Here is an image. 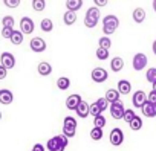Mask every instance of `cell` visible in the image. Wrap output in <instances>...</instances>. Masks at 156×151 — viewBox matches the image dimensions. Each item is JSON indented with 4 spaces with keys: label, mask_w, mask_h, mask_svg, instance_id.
<instances>
[{
    "label": "cell",
    "mask_w": 156,
    "mask_h": 151,
    "mask_svg": "<svg viewBox=\"0 0 156 151\" xmlns=\"http://www.w3.org/2000/svg\"><path fill=\"white\" fill-rule=\"evenodd\" d=\"M90 115H92L94 118H95V116H100V115H101V110L98 108V105H97L95 102H94V104H90Z\"/></svg>",
    "instance_id": "74e56055"
},
{
    "label": "cell",
    "mask_w": 156,
    "mask_h": 151,
    "mask_svg": "<svg viewBox=\"0 0 156 151\" xmlns=\"http://www.w3.org/2000/svg\"><path fill=\"white\" fill-rule=\"evenodd\" d=\"M135 116H136V115H135V112H133L132 108H126V112H124V116H122V119H124V121H126L127 124H130V122H132V121L135 119Z\"/></svg>",
    "instance_id": "d6a6232c"
},
{
    "label": "cell",
    "mask_w": 156,
    "mask_h": 151,
    "mask_svg": "<svg viewBox=\"0 0 156 151\" xmlns=\"http://www.w3.org/2000/svg\"><path fill=\"white\" fill-rule=\"evenodd\" d=\"M153 92H156V83L153 84Z\"/></svg>",
    "instance_id": "7dc6e473"
},
{
    "label": "cell",
    "mask_w": 156,
    "mask_h": 151,
    "mask_svg": "<svg viewBox=\"0 0 156 151\" xmlns=\"http://www.w3.org/2000/svg\"><path fill=\"white\" fill-rule=\"evenodd\" d=\"M31 151H44V145H41V143H35V145L32 146Z\"/></svg>",
    "instance_id": "7bdbcfd3"
},
{
    "label": "cell",
    "mask_w": 156,
    "mask_h": 151,
    "mask_svg": "<svg viewBox=\"0 0 156 151\" xmlns=\"http://www.w3.org/2000/svg\"><path fill=\"white\" fill-rule=\"evenodd\" d=\"M110 46H112V40L109 38V37H101L100 40H98V47H101V49H110Z\"/></svg>",
    "instance_id": "4316f807"
},
{
    "label": "cell",
    "mask_w": 156,
    "mask_h": 151,
    "mask_svg": "<svg viewBox=\"0 0 156 151\" xmlns=\"http://www.w3.org/2000/svg\"><path fill=\"white\" fill-rule=\"evenodd\" d=\"M12 101H14L12 92H9L8 89H2V90H0V104L9 105V104H12Z\"/></svg>",
    "instance_id": "5bb4252c"
},
{
    "label": "cell",
    "mask_w": 156,
    "mask_h": 151,
    "mask_svg": "<svg viewBox=\"0 0 156 151\" xmlns=\"http://www.w3.org/2000/svg\"><path fill=\"white\" fill-rule=\"evenodd\" d=\"M6 75H8V70H6L3 66H0V80H5Z\"/></svg>",
    "instance_id": "60d3db41"
},
{
    "label": "cell",
    "mask_w": 156,
    "mask_h": 151,
    "mask_svg": "<svg viewBox=\"0 0 156 151\" xmlns=\"http://www.w3.org/2000/svg\"><path fill=\"white\" fill-rule=\"evenodd\" d=\"M37 70H38V73L41 75V77H49V75L52 73V66H51L49 63L43 61V63H40V64H38Z\"/></svg>",
    "instance_id": "e0dca14e"
},
{
    "label": "cell",
    "mask_w": 156,
    "mask_h": 151,
    "mask_svg": "<svg viewBox=\"0 0 156 151\" xmlns=\"http://www.w3.org/2000/svg\"><path fill=\"white\" fill-rule=\"evenodd\" d=\"M153 108H154V116H156V104H153Z\"/></svg>",
    "instance_id": "bcb514c9"
},
{
    "label": "cell",
    "mask_w": 156,
    "mask_h": 151,
    "mask_svg": "<svg viewBox=\"0 0 156 151\" xmlns=\"http://www.w3.org/2000/svg\"><path fill=\"white\" fill-rule=\"evenodd\" d=\"M76 115L80 116V118H87L89 115H90V105L87 104V102H84V101H81V104L76 107Z\"/></svg>",
    "instance_id": "2e32d148"
},
{
    "label": "cell",
    "mask_w": 156,
    "mask_h": 151,
    "mask_svg": "<svg viewBox=\"0 0 156 151\" xmlns=\"http://www.w3.org/2000/svg\"><path fill=\"white\" fill-rule=\"evenodd\" d=\"M29 46H31V50L35 52V53H41V52L46 50V41H44L41 37H34V38L31 40Z\"/></svg>",
    "instance_id": "52a82bcc"
},
{
    "label": "cell",
    "mask_w": 156,
    "mask_h": 151,
    "mask_svg": "<svg viewBox=\"0 0 156 151\" xmlns=\"http://www.w3.org/2000/svg\"><path fill=\"white\" fill-rule=\"evenodd\" d=\"M109 2H107V0H95V2H94V5L98 8V6H106Z\"/></svg>",
    "instance_id": "b9f144b4"
},
{
    "label": "cell",
    "mask_w": 156,
    "mask_h": 151,
    "mask_svg": "<svg viewBox=\"0 0 156 151\" xmlns=\"http://www.w3.org/2000/svg\"><path fill=\"white\" fill-rule=\"evenodd\" d=\"M95 104L98 105V108L101 110V113H103L104 110H107V108H109V102L106 101V98H98V99L95 101Z\"/></svg>",
    "instance_id": "e575fe53"
},
{
    "label": "cell",
    "mask_w": 156,
    "mask_h": 151,
    "mask_svg": "<svg viewBox=\"0 0 156 151\" xmlns=\"http://www.w3.org/2000/svg\"><path fill=\"white\" fill-rule=\"evenodd\" d=\"M145 80H147L148 83H151V84L156 83V67H151V69L147 70V73H145Z\"/></svg>",
    "instance_id": "f1b7e54d"
},
{
    "label": "cell",
    "mask_w": 156,
    "mask_h": 151,
    "mask_svg": "<svg viewBox=\"0 0 156 151\" xmlns=\"http://www.w3.org/2000/svg\"><path fill=\"white\" fill-rule=\"evenodd\" d=\"M12 32H14V29L3 28V29H2V37H3V38H6V40H9V38L12 37Z\"/></svg>",
    "instance_id": "8d00e7d4"
},
{
    "label": "cell",
    "mask_w": 156,
    "mask_h": 151,
    "mask_svg": "<svg viewBox=\"0 0 156 151\" xmlns=\"http://www.w3.org/2000/svg\"><path fill=\"white\" fill-rule=\"evenodd\" d=\"M122 67H124V60H122V58H119V57L112 58V61H110V69H112L113 72H119V70H122Z\"/></svg>",
    "instance_id": "ffe728a7"
},
{
    "label": "cell",
    "mask_w": 156,
    "mask_h": 151,
    "mask_svg": "<svg viewBox=\"0 0 156 151\" xmlns=\"http://www.w3.org/2000/svg\"><path fill=\"white\" fill-rule=\"evenodd\" d=\"M103 130L101 128H92L90 130V139L92 140H101L103 139Z\"/></svg>",
    "instance_id": "1f68e13d"
},
{
    "label": "cell",
    "mask_w": 156,
    "mask_h": 151,
    "mask_svg": "<svg viewBox=\"0 0 156 151\" xmlns=\"http://www.w3.org/2000/svg\"><path fill=\"white\" fill-rule=\"evenodd\" d=\"M9 40H11V43H12V44L19 46V44H22V43H23V34H22L20 31H14V32H12V37H11Z\"/></svg>",
    "instance_id": "484cf974"
},
{
    "label": "cell",
    "mask_w": 156,
    "mask_h": 151,
    "mask_svg": "<svg viewBox=\"0 0 156 151\" xmlns=\"http://www.w3.org/2000/svg\"><path fill=\"white\" fill-rule=\"evenodd\" d=\"M8 8H17L19 5H20V0H5L3 2Z\"/></svg>",
    "instance_id": "f35d334b"
},
{
    "label": "cell",
    "mask_w": 156,
    "mask_h": 151,
    "mask_svg": "<svg viewBox=\"0 0 156 151\" xmlns=\"http://www.w3.org/2000/svg\"><path fill=\"white\" fill-rule=\"evenodd\" d=\"M151 49H153V53L156 55V40L153 41V46H151Z\"/></svg>",
    "instance_id": "ee69618b"
},
{
    "label": "cell",
    "mask_w": 156,
    "mask_h": 151,
    "mask_svg": "<svg viewBox=\"0 0 156 151\" xmlns=\"http://www.w3.org/2000/svg\"><path fill=\"white\" fill-rule=\"evenodd\" d=\"M0 61H2V66H3L6 70L16 67V58H14V55L9 53V52H3L2 55H0Z\"/></svg>",
    "instance_id": "8fae6325"
},
{
    "label": "cell",
    "mask_w": 156,
    "mask_h": 151,
    "mask_svg": "<svg viewBox=\"0 0 156 151\" xmlns=\"http://www.w3.org/2000/svg\"><path fill=\"white\" fill-rule=\"evenodd\" d=\"M132 17H133V20H135L136 23H142V22L145 20V11H144L142 8H136V9L133 11Z\"/></svg>",
    "instance_id": "7402d4cb"
},
{
    "label": "cell",
    "mask_w": 156,
    "mask_h": 151,
    "mask_svg": "<svg viewBox=\"0 0 156 151\" xmlns=\"http://www.w3.org/2000/svg\"><path fill=\"white\" fill-rule=\"evenodd\" d=\"M40 28H41L43 32H51V31L54 29V23H52L51 19H43V20L40 22Z\"/></svg>",
    "instance_id": "d4e9b609"
},
{
    "label": "cell",
    "mask_w": 156,
    "mask_h": 151,
    "mask_svg": "<svg viewBox=\"0 0 156 151\" xmlns=\"http://www.w3.org/2000/svg\"><path fill=\"white\" fill-rule=\"evenodd\" d=\"M129 125H130V128H132L133 131H138V130L142 128V119H141L139 116H135V119H133Z\"/></svg>",
    "instance_id": "f546056e"
},
{
    "label": "cell",
    "mask_w": 156,
    "mask_h": 151,
    "mask_svg": "<svg viewBox=\"0 0 156 151\" xmlns=\"http://www.w3.org/2000/svg\"><path fill=\"white\" fill-rule=\"evenodd\" d=\"M81 101H83L81 96L76 95V93L67 96V99H66V107H67V110H76V107L81 104Z\"/></svg>",
    "instance_id": "4fadbf2b"
},
{
    "label": "cell",
    "mask_w": 156,
    "mask_h": 151,
    "mask_svg": "<svg viewBox=\"0 0 156 151\" xmlns=\"http://www.w3.org/2000/svg\"><path fill=\"white\" fill-rule=\"evenodd\" d=\"M106 101L109 102V104H113V102H116V101H119V92L116 90V89H109L107 92H106Z\"/></svg>",
    "instance_id": "ac0fdd59"
},
{
    "label": "cell",
    "mask_w": 156,
    "mask_h": 151,
    "mask_svg": "<svg viewBox=\"0 0 156 151\" xmlns=\"http://www.w3.org/2000/svg\"><path fill=\"white\" fill-rule=\"evenodd\" d=\"M44 6H46V2L44 0H32V8H34V11H43L44 9Z\"/></svg>",
    "instance_id": "836d02e7"
},
{
    "label": "cell",
    "mask_w": 156,
    "mask_h": 151,
    "mask_svg": "<svg viewBox=\"0 0 156 151\" xmlns=\"http://www.w3.org/2000/svg\"><path fill=\"white\" fill-rule=\"evenodd\" d=\"M83 5H84L83 0H67V2H66L67 11H72V12H76L78 9H81Z\"/></svg>",
    "instance_id": "d6986e66"
},
{
    "label": "cell",
    "mask_w": 156,
    "mask_h": 151,
    "mask_svg": "<svg viewBox=\"0 0 156 151\" xmlns=\"http://www.w3.org/2000/svg\"><path fill=\"white\" fill-rule=\"evenodd\" d=\"M147 101L151 102V104H156V92L151 90V92L148 93V96H147Z\"/></svg>",
    "instance_id": "ab89813d"
},
{
    "label": "cell",
    "mask_w": 156,
    "mask_h": 151,
    "mask_svg": "<svg viewBox=\"0 0 156 151\" xmlns=\"http://www.w3.org/2000/svg\"><path fill=\"white\" fill-rule=\"evenodd\" d=\"M147 63H148V60H147V55L145 53H136L135 57H133V61H132V64H133V69L135 70H142L144 67H147Z\"/></svg>",
    "instance_id": "ba28073f"
},
{
    "label": "cell",
    "mask_w": 156,
    "mask_h": 151,
    "mask_svg": "<svg viewBox=\"0 0 156 151\" xmlns=\"http://www.w3.org/2000/svg\"><path fill=\"white\" fill-rule=\"evenodd\" d=\"M132 102H133V105H135L136 108H141V107L147 102V95H145V92H142V90L135 92V95H133V98H132Z\"/></svg>",
    "instance_id": "7c38bea8"
},
{
    "label": "cell",
    "mask_w": 156,
    "mask_h": 151,
    "mask_svg": "<svg viewBox=\"0 0 156 151\" xmlns=\"http://www.w3.org/2000/svg\"><path fill=\"white\" fill-rule=\"evenodd\" d=\"M116 90L119 92V95H129V93L132 92V84H130L127 80H119Z\"/></svg>",
    "instance_id": "9a60e30c"
},
{
    "label": "cell",
    "mask_w": 156,
    "mask_h": 151,
    "mask_svg": "<svg viewBox=\"0 0 156 151\" xmlns=\"http://www.w3.org/2000/svg\"><path fill=\"white\" fill-rule=\"evenodd\" d=\"M67 143H69V139L66 136H63V134H58V136L51 137L46 142V148L49 151H64Z\"/></svg>",
    "instance_id": "6da1fadb"
},
{
    "label": "cell",
    "mask_w": 156,
    "mask_h": 151,
    "mask_svg": "<svg viewBox=\"0 0 156 151\" xmlns=\"http://www.w3.org/2000/svg\"><path fill=\"white\" fill-rule=\"evenodd\" d=\"M119 26V20L116 15L113 14H109L103 19V32H104V37L107 35H112Z\"/></svg>",
    "instance_id": "7a4b0ae2"
},
{
    "label": "cell",
    "mask_w": 156,
    "mask_h": 151,
    "mask_svg": "<svg viewBox=\"0 0 156 151\" xmlns=\"http://www.w3.org/2000/svg\"><path fill=\"white\" fill-rule=\"evenodd\" d=\"M141 110H142V115L144 116H147V118H154V108H153V104L151 102H145L142 107H141Z\"/></svg>",
    "instance_id": "44dd1931"
},
{
    "label": "cell",
    "mask_w": 156,
    "mask_h": 151,
    "mask_svg": "<svg viewBox=\"0 0 156 151\" xmlns=\"http://www.w3.org/2000/svg\"><path fill=\"white\" fill-rule=\"evenodd\" d=\"M57 87H58L60 90H67V89L70 87V80H69L67 77H60V78L57 80Z\"/></svg>",
    "instance_id": "cb8c5ba5"
},
{
    "label": "cell",
    "mask_w": 156,
    "mask_h": 151,
    "mask_svg": "<svg viewBox=\"0 0 156 151\" xmlns=\"http://www.w3.org/2000/svg\"><path fill=\"white\" fill-rule=\"evenodd\" d=\"M109 140H110V143H112L113 146H119V145H122V142H124V133H122V130L118 128V127L113 128V130L110 131Z\"/></svg>",
    "instance_id": "5b68a950"
},
{
    "label": "cell",
    "mask_w": 156,
    "mask_h": 151,
    "mask_svg": "<svg viewBox=\"0 0 156 151\" xmlns=\"http://www.w3.org/2000/svg\"><path fill=\"white\" fill-rule=\"evenodd\" d=\"M104 125H106V118H104L103 115L94 118V128H101V130H103Z\"/></svg>",
    "instance_id": "83f0119b"
},
{
    "label": "cell",
    "mask_w": 156,
    "mask_h": 151,
    "mask_svg": "<svg viewBox=\"0 0 156 151\" xmlns=\"http://www.w3.org/2000/svg\"><path fill=\"white\" fill-rule=\"evenodd\" d=\"M14 19L11 17V15H5L3 19H2V26L3 28H9V29H14Z\"/></svg>",
    "instance_id": "4dcf8cb0"
},
{
    "label": "cell",
    "mask_w": 156,
    "mask_h": 151,
    "mask_svg": "<svg viewBox=\"0 0 156 151\" xmlns=\"http://www.w3.org/2000/svg\"><path fill=\"white\" fill-rule=\"evenodd\" d=\"M124 112H126V108H124V104L121 101H116V102L110 104V115H112L113 119H122Z\"/></svg>",
    "instance_id": "9c48e42d"
},
{
    "label": "cell",
    "mask_w": 156,
    "mask_h": 151,
    "mask_svg": "<svg viewBox=\"0 0 156 151\" xmlns=\"http://www.w3.org/2000/svg\"><path fill=\"white\" fill-rule=\"evenodd\" d=\"M101 17V12H100V8L97 6H90L86 12V17H84V26L86 28H95L98 25V19Z\"/></svg>",
    "instance_id": "3957f363"
},
{
    "label": "cell",
    "mask_w": 156,
    "mask_h": 151,
    "mask_svg": "<svg viewBox=\"0 0 156 151\" xmlns=\"http://www.w3.org/2000/svg\"><path fill=\"white\" fill-rule=\"evenodd\" d=\"M63 20L67 26H72L75 22H76V12H72V11H66L64 15H63Z\"/></svg>",
    "instance_id": "603a6c76"
},
{
    "label": "cell",
    "mask_w": 156,
    "mask_h": 151,
    "mask_svg": "<svg viewBox=\"0 0 156 151\" xmlns=\"http://www.w3.org/2000/svg\"><path fill=\"white\" fill-rule=\"evenodd\" d=\"M34 28H35V25H34L32 19H29V17H23V19L20 20V32H22L23 35H29V34H32V32H34Z\"/></svg>",
    "instance_id": "8992f818"
},
{
    "label": "cell",
    "mask_w": 156,
    "mask_h": 151,
    "mask_svg": "<svg viewBox=\"0 0 156 151\" xmlns=\"http://www.w3.org/2000/svg\"><path fill=\"white\" fill-rule=\"evenodd\" d=\"M76 119L73 116H66L63 119V136H66L67 139L73 137L76 133Z\"/></svg>",
    "instance_id": "277c9868"
},
{
    "label": "cell",
    "mask_w": 156,
    "mask_h": 151,
    "mask_svg": "<svg viewBox=\"0 0 156 151\" xmlns=\"http://www.w3.org/2000/svg\"><path fill=\"white\" fill-rule=\"evenodd\" d=\"M90 77H92V80H94L95 83H104V81L109 78V73H107V70L103 69V67H95V69L92 70V73H90Z\"/></svg>",
    "instance_id": "30bf717a"
},
{
    "label": "cell",
    "mask_w": 156,
    "mask_h": 151,
    "mask_svg": "<svg viewBox=\"0 0 156 151\" xmlns=\"http://www.w3.org/2000/svg\"><path fill=\"white\" fill-rule=\"evenodd\" d=\"M0 121H2V113H0Z\"/></svg>",
    "instance_id": "c3c4849f"
},
{
    "label": "cell",
    "mask_w": 156,
    "mask_h": 151,
    "mask_svg": "<svg viewBox=\"0 0 156 151\" xmlns=\"http://www.w3.org/2000/svg\"><path fill=\"white\" fill-rule=\"evenodd\" d=\"M153 11L156 12V0H153Z\"/></svg>",
    "instance_id": "f6af8a7d"
},
{
    "label": "cell",
    "mask_w": 156,
    "mask_h": 151,
    "mask_svg": "<svg viewBox=\"0 0 156 151\" xmlns=\"http://www.w3.org/2000/svg\"><path fill=\"white\" fill-rule=\"evenodd\" d=\"M97 58L101 60V61L107 60V58H109V50H107V49H101V47H98V49H97Z\"/></svg>",
    "instance_id": "d590c367"
}]
</instances>
